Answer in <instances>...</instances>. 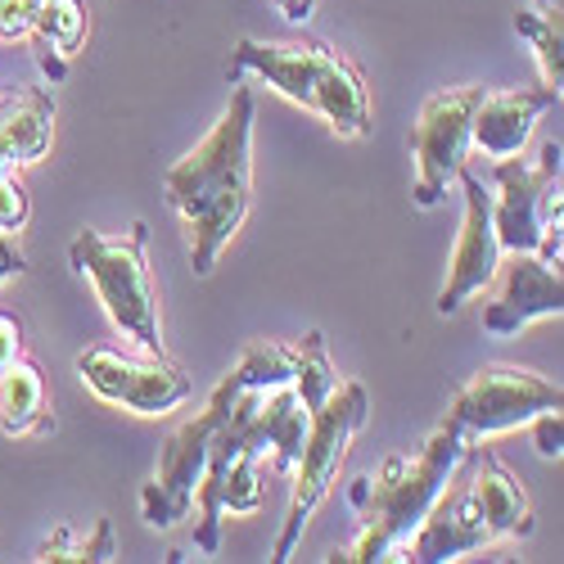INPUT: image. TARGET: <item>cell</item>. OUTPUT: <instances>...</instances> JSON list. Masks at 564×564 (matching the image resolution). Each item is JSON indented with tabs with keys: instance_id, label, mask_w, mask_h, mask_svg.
I'll use <instances>...</instances> for the list:
<instances>
[{
	"instance_id": "cell-1",
	"label": "cell",
	"mask_w": 564,
	"mask_h": 564,
	"mask_svg": "<svg viewBox=\"0 0 564 564\" xmlns=\"http://www.w3.org/2000/svg\"><path fill=\"white\" fill-rule=\"evenodd\" d=\"M253 90L235 82L226 113L199 145L163 172V199L181 213L195 275H213L230 235L245 226L253 204Z\"/></svg>"
},
{
	"instance_id": "cell-2",
	"label": "cell",
	"mask_w": 564,
	"mask_h": 564,
	"mask_svg": "<svg viewBox=\"0 0 564 564\" xmlns=\"http://www.w3.org/2000/svg\"><path fill=\"white\" fill-rule=\"evenodd\" d=\"M529 533H533V501L520 488V479L501 465L492 447L465 443L447 484L438 488L420 529L402 542L398 560L443 564L469 551H484L497 538H529Z\"/></svg>"
},
{
	"instance_id": "cell-3",
	"label": "cell",
	"mask_w": 564,
	"mask_h": 564,
	"mask_svg": "<svg viewBox=\"0 0 564 564\" xmlns=\"http://www.w3.org/2000/svg\"><path fill=\"white\" fill-rule=\"evenodd\" d=\"M465 434L452 430L447 420L430 434V443L415 456H389L380 465V475H361L348 488V501L361 520V533L348 551L330 555L335 564H380V560H398L402 542L420 529L425 510L434 506L438 488L447 484L452 465L465 452Z\"/></svg>"
},
{
	"instance_id": "cell-4",
	"label": "cell",
	"mask_w": 564,
	"mask_h": 564,
	"mask_svg": "<svg viewBox=\"0 0 564 564\" xmlns=\"http://www.w3.org/2000/svg\"><path fill=\"white\" fill-rule=\"evenodd\" d=\"M230 82L258 77L275 96L321 113L339 135H370V90L361 68L325 41H240L226 68Z\"/></svg>"
},
{
	"instance_id": "cell-5",
	"label": "cell",
	"mask_w": 564,
	"mask_h": 564,
	"mask_svg": "<svg viewBox=\"0 0 564 564\" xmlns=\"http://www.w3.org/2000/svg\"><path fill=\"white\" fill-rule=\"evenodd\" d=\"M290 380H294V344L262 339L213 389V398L204 402V411L191 420V425H181L176 434H167V443L159 452L154 484H145V492H140V514H145L150 529H172L195 510V488H199V475H204V456H208V443H213V434L221 425V415L230 411V398L240 393L245 384L275 389V384H290Z\"/></svg>"
},
{
	"instance_id": "cell-6",
	"label": "cell",
	"mask_w": 564,
	"mask_h": 564,
	"mask_svg": "<svg viewBox=\"0 0 564 564\" xmlns=\"http://www.w3.org/2000/svg\"><path fill=\"white\" fill-rule=\"evenodd\" d=\"M150 226L131 221L122 235L77 230L68 245V267L96 285L109 321L150 357H163V330H159V290L150 275Z\"/></svg>"
},
{
	"instance_id": "cell-7",
	"label": "cell",
	"mask_w": 564,
	"mask_h": 564,
	"mask_svg": "<svg viewBox=\"0 0 564 564\" xmlns=\"http://www.w3.org/2000/svg\"><path fill=\"white\" fill-rule=\"evenodd\" d=\"M366 389L357 380H335V389L325 393L316 406H307V434H303V452H299V465H294V497H290V514H285V529L275 538V551L271 560L285 564L312 520V510L325 501V492L335 488L339 469H344V456L357 438V430L366 425Z\"/></svg>"
},
{
	"instance_id": "cell-8",
	"label": "cell",
	"mask_w": 564,
	"mask_h": 564,
	"mask_svg": "<svg viewBox=\"0 0 564 564\" xmlns=\"http://www.w3.org/2000/svg\"><path fill=\"white\" fill-rule=\"evenodd\" d=\"M560 140H546L538 163H524L520 154L492 159L488 181L497 185L492 195V221L501 253H538L560 267Z\"/></svg>"
},
{
	"instance_id": "cell-9",
	"label": "cell",
	"mask_w": 564,
	"mask_h": 564,
	"mask_svg": "<svg viewBox=\"0 0 564 564\" xmlns=\"http://www.w3.org/2000/svg\"><path fill=\"white\" fill-rule=\"evenodd\" d=\"M484 100V86H443L420 105V118L411 122V154H415V208H438L447 185L456 181L465 154H469V122Z\"/></svg>"
},
{
	"instance_id": "cell-10",
	"label": "cell",
	"mask_w": 564,
	"mask_h": 564,
	"mask_svg": "<svg viewBox=\"0 0 564 564\" xmlns=\"http://www.w3.org/2000/svg\"><path fill=\"white\" fill-rule=\"evenodd\" d=\"M560 406H564L560 384L542 380V375L520 370V366H484L452 398V411L443 420L452 430H460L469 443H484L492 434L529 425L538 411H560Z\"/></svg>"
},
{
	"instance_id": "cell-11",
	"label": "cell",
	"mask_w": 564,
	"mask_h": 564,
	"mask_svg": "<svg viewBox=\"0 0 564 564\" xmlns=\"http://www.w3.org/2000/svg\"><path fill=\"white\" fill-rule=\"evenodd\" d=\"M77 375L82 384L96 393L100 402L109 406H122V411H135V415H163L172 406H181L191 398V375H185L176 361L163 357H127L118 348H86L77 357Z\"/></svg>"
},
{
	"instance_id": "cell-12",
	"label": "cell",
	"mask_w": 564,
	"mask_h": 564,
	"mask_svg": "<svg viewBox=\"0 0 564 564\" xmlns=\"http://www.w3.org/2000/svg\"><path fill=\"white\" fill-rule=\"evenodd\" d=\"M456 181L465 191V221H460L456 249L447 262V285L438 290L443 316H456L465 307V299L484 294L497 275V262H501V240H497V221H492V191L484 185L479 172H469V163H460Z\"/></svg>"
},
{
	"instance_id": "cell-13",
	"label": "cell",
	"mask_w": 564,
	"mask_h": 564,
	"mask_svg": "<svg viewBox=\"0 0 564 564\" xmlns=\"http://www.w3.org/2000/svg\"><path fill=\"white\" fill-rule=\"evenodd\" d=\"M497 290L484 307V330L492 339L520 335L538 316H560L564 312V280L560 267L538 258V253H510L497 262Z\"/></svg>"
},
{
	"instance_id": "cell-14",
	"label": "cell",
	"mask_w": 564,
	"mask_h": 564,
	"mask_svg": "<svg viewBox=\"0 0 564 564\" xmlns=\"http://www.w3.org/2000/svg\"><path fill=\"white\" fill-rule=\"evenodd\" d=\"M560 105V90L551 86H520V90H484V100L469 122V145H479L484 159L524 154L529 135L546 109Z\"/></svg>"
},
{
	"instance_id": "cell-15",
	"label": "cell",
	"mask_w": 564,
	"mask_h": 564,
	"mask_svg": "<svg viewBox=\"0 0 564 564\" xmlns=\"http://www.w3.org/2000/svg\"><path fill=\"white\" fill-rule=\"evenodd\" d=\"M55 140V90L23 86L0 100V176L51 154Z\"/></svg>"
},
{
	"instance_id": "cell-16",
	"label": "cell",
	"mask_w": 564,
	"mask_h": 564,
	"mask_svg": "<svg viewBox=\"0 0 564 564\" xmlns=\"http://www.w3.org/2000/svg\"><path fill=\"white\" fill-rule=\"evenodd\" d=\"M0 434H55L51 393H45V375L36 361L19 357L10 370H0Z\"/></svg>"
},
{
	"instance_id": "cell-17",
	"label": "cell",
	"mask_w": 564,
	"mask_h": 564,
	"mask_svg": "<svg viewBox=\"0 0 564 564\" xmlns=\"http://www.w3.org/2000/svg\"><path fill=\"white\" fill-rule=\"evenodd\" d=\"M86 28H90V19H86L82 0H45V6H41L28 41H32V51H36L41 73L51 77L55 86L68 77L73 55L86 45Z\"/></svg>"
},
{
	"instance_id": "cell-18",
	"label": "cell",
	"mask_w": 564,
	"mask_h": 564,
	"mask_svg": "<svg viewBox=\"0 0 564 564\" xmlns=\"http://www.w3.org/2000/svg\"><path fill=\"white\" fill-rule=\"evenodd\" d=\"M514 32L533 45L542 86L560 90L564 86V0H533L529 10L514 14Z\"/></svg>"
},
{
	"instance_id": "cell-19",
	"label": "cell",
	"mask_w": 564,
	"mask_h": 564,
	"mask_svg": "<svg viewBox=\"0 0 564 564\" xmlns=\"http://www.w3.org/2000/svg\"><path fill=\"white\" fill-rule=\"evenodd\" d=\"M109 560H118L113 520H96V529L86 538H77L73 529H55L36 551V564H109Z\"/></svg>"
},
{
	"instance_id": "cell-20",
	"label": "cell",
	"mask_w": 564,
	"mask_h": 564,
	"mask_svg": "<svg viewBox=\"0 0 564 564\" xmlns=\"http://www.w3.org/2000/svg\"><path fill=\"white\" fill-rule=\"evenodd\" d=\"M41 6H45V0H0V45L28 41Z\"/></svg>"
},
{
	"instance_id": "cell-21",
	"label": "cell",
	"mask_w": 564,
	"mask_h": 564,
	"mask_svg": "<svg viewBox=\"0 0 564 564\" xmlns=\"http://www.w3.org/2000/svg\"><path fill=\"white\" fill-rule=\"evenodd\" d=\"M32 217V199H28V185L6 172L0 176V230H23Z\"/></svg>"
},
{
	"instance_id": "cell-22",
	"label": "cell",
	"mask_w": 564,
	"mask_h": 564,
	"mask_svg": "<svg viewBox=\"0 0 564 564\" xmlns=\"http://www.w3.org/2000/svg\"><path fill=\"white\" fill-rule=\"evenodd\" d=\"M533 447L546 456V460H560V447H564V425H560V411H538L533 420Z\"/></svg>"
},
{
	"instance_id": "cell-23",
	"label": "cell",
	"mask_w": 564,
	"mask_h": 564,
	"mask_svg": "<svg viewBox=\"0 0 564 564\" xmlns=\"http://www.w3.org/2000/svg\"><path fill=\"white\" fill-rule=\"evenodd\" d=\"M19 357H28L23 352V321L0 312V370H10Z\"/></svg>"
},
{
	"instance_id": "cell-24",
	"label": "cell",
	"mask_w": 564,
	"mask_h": 564,
	"mask_svg": "<svg viewBox=\"0 0 564 564\" xmlns=\"http://www.w3.org/2000/svg\"><path fill=\"white\" fill-rule=\"evenodd\" d=\"M23 271H28V253L19 249L14 230H0V285L14 280V275H23Z\"/></svg>"
},
{
	"instance_id": "cell-25",
	"label": "cell",
	"mask_w": 564,
	"mask_h": 564,
	"mask_svg": "<svg viewBox=\"0 0 564 564\" xmlns=\"http://www.w3.org/2000/svg\"><path fill=\"white\" fill-rule=\"evenodd\" d=\"M275 10L285 14L290 23H307V19H312V10H316V0H275Z\"/></svg>"
}]
</instances>
